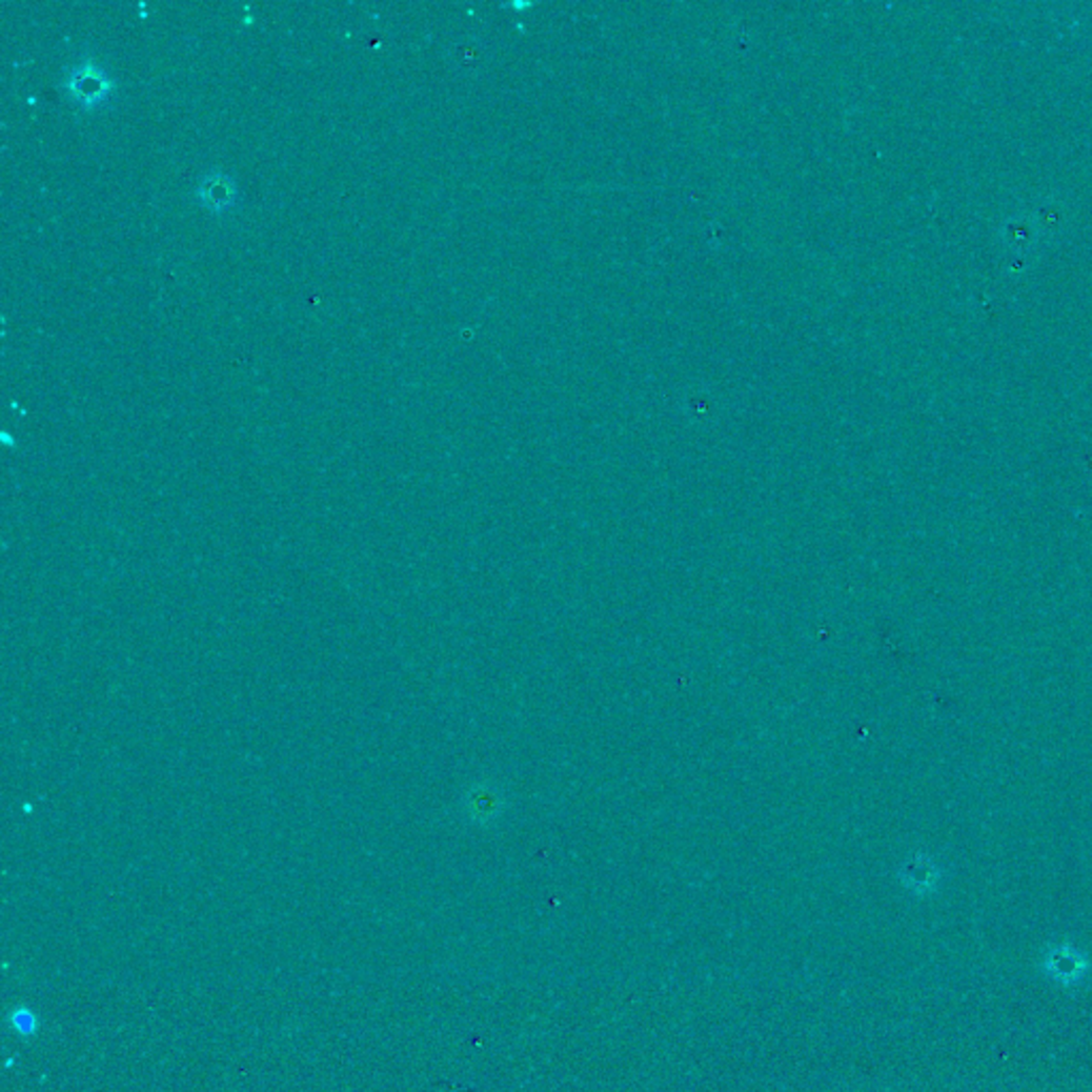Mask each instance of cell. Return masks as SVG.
<instances>
[{
    "label": "cell",
    "mask_w": 1092,
    "mask_h": 1092,
    "mask_svg": "<svg viewBox=\"0 0 1092 1092\" xmlns=\"http://www.w3.org/2000/svg\"><path fill=\"white\" fill-rule=\"evenodd\" d=\"M898 877H901V884L905 886V890H909L911 894L928 896L939 890L944 871L928 853H913L903 865Z\"/></svg>",
    "instance_id": "cell-2"
},
{
    "label": "cell",
    "mask_w": 1092,
    "mask_h": 1092,
    "mask_svg": "<svg viewBox=\"0 0 1092 1092\" xmlns=\"http://www.w3.org/2000/svg\"><path fill=\"white\" fill-rule=\"evenodd\" d=\"M1042 969L1060 988H1075L1086 979V975L1090 971V958L1073 944L1065 942V944L1052 946L1044 954Z\"/></svg>",
    "instance_id": "cell-1"
},
{
    "label": "cell",
    "mask_w": 1092,
    "mask_h": 1092,
    "mask_svg": "<svg viewBox=\"0 0 1092 1092\" xmlns=\"http://www.w3.org/2000/svg\"><path fill=\"white\" fill-rule=\"evenodd\" d=\"M35 1027H37V1023H35V1018L31 1016L28 1011H18V1013H16V1029H18V1031H22V1033H33Z\"/></svg>",
    "instance_id": "cell-3"
}]
</instances>
